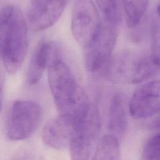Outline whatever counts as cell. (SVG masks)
I'll return each instance as SVG.
<instances>
[{
    "mask_svg": "<svg viewBox=\"0 0 160 160\" xmlns=\"http://www.w3.org/2000/svg\"><path fill=\"white\" fill-rule=\"evenodd\" d=\"M159 61V6L158 4L151 26V54Z\"/></svg>",
    "mask_w": 160,
    "mask_h": 160,
    "instance_id": "obj_17",
    "label": "cell"
},
{
    "mask_svg": "<svg viewBox=\"0 0 160 160\" xmlns=\"http://www.w3.org/2000/svg\"><path fill=\"white\" fill-rule=\"evenodd\" d=\"M149 0H122L123 8L129 28L139 25L146 11Z\"/></svg>",
    "mask_w": 160,
    "mask_h": 160,
    "instance_id": "obj_14",
    "label": "cell"
},
{
    "mask_svg": "<svg viewBox=\"0 0 160 160\" xmlns=\"http://www.w3.org/2000/svg\"><path fill=\"white\" fill-rule=\"evenodd\" d=\"M101 19L92 0H76L71 14V29L76 42L84 48L98 30Z\"/></svg>",
    "mask_w": 160,
    "mask_h": 160,
    "instance_id": "obj_7",
    "label": "cell"
},
{
    "mask_svg": "<svg viewBox=\"0 0 160 160\" xmlns=\"http://www.w3.org/2000/svg\"><path fill=\"white\" fill-rule=\"evenodd\" d=\"M28 14L32 30L39 31L55 24L62 14L68 0H29Z\"/></svg>",
    "mask_w": 160,
    "mask_h": 160,
    "instance_id": "obj_9",
    "label": "cell"
},
{
    "mask_svg": "<svg viewBox=\"0 0 160 160\" xmlns=\"http://www.w3.org/2000/svg\"><path fill=\"white\" fill-rule=\"evenodd\" d=\"M100 129L99 111L95 104L89 102L74 117L68 146L72 159L85 160L90 158L99 140Z\"/></svg>",
    "mask_w": 160,
    "mask_h": 160,
    "instance_id": "obj_3",
    "label": "cell"
},
{
    "mask_svg": "<svg viewBox=\"0 0 160 160\" xmlns=\"http://www.w3.org/2000/svg\"><path fill=\"white\" fill-rule=\"evenodd\" d=\"M13 9V6L8 5L0 10V55L2 39Z\"/></svg>",
    "mask_w": 160,
    "mask_h": 160,
    "instance_id": "obj_18",
    "label": "cell"
},
{
    "mask_svg": "<svg viewBox=\"0 0 160 160\" xmlns=\"http://www.w3.org/2000/svg\"><path fill=\"white\" fill-rule=\"evenodd\" d=\"M129 112L135 119H146L159 110V82L158 80L148 81L132 94L128 104Z\"/></svg>",
    "mask_w": 160,
    "mask_h": 160,
    "instance_id": "obj_8",
    "label": "cell"
},
{
    "mask_svg": "<svg viewBox=\"0 0 160 160\" xmlns=\"http://www.w3.org/2000/svg\"><path fill=\"white\" fill-rule=\"evenodd\" d=\"M42 114V109L36 102L28 100L14 102L7 119L8 138L16 141L31 136L39 126Z\"/></svg>",
    "mask_w": 160,
    "mask_h": 160,
    "instance_id": "obj_6",
    "label": "cell"
},
{
    "mask_svg": "<svg viewBox=\"0 0 160 160\" xmlns=\"http://www.w3.org/2000/svg\"><path fill=\"white\" fill-rule=\"evenodd\" d=\"M58 59H60V56L57 45L52 41H41L34 51L28 68V84H37L43 76L45 69Z\"/></svg>",
    "mask_w": 160,
    "mask_h": 160,
    "instance_id": "obj_11",
    "label": "cell"
},
{
    "mask_svg": "<svg viewBox=\"0 0 160 160\" xmlns=\"http://www.w3.org/2000/svg\"><path fill=\"white\" fill-rule=\"evenodd\" d=\"M128 111V104L124 94H115L110 101L108 126L109 134L118 139L122 138L127 131Z\"/></svg>",
    "mask_w": 160,
    "mask_h": 160,
    "instance_id": "obj_12",
    "label": "cell"
},
{
    "mask_svg": "<svg viewBox=\"0 0 160 160\" xmlns=\"http://www.w3.org/2000/svg\"><path fill=\"white\" fill-rule=\"evenodd\" d=\"M2 90L0 88V111L2 107Z\"/></svg>",
    "mask_w": 160,
    "mask_h": 160,
    "instance_id": "obj_19",
    "label": "cell"
},
{
    "mask_svg": "<svg viewBox=\"0 0 160 160\" xmlns=\"http://www.w3.org/2000/svg\"><path fill=\"white\" fill-rule=\"evenodd\" d=\"M95 2L100 10L102 20L120 26L121 17L118 0H95Z\"/></svg>",
    "mask_w": 160,
    "mask_h": 160,
    "instance_id": "obj_15",
    "label": "cell"
},
{
    "mask_svg": "<svg viewBox=\"0 0 160 160\" xmlns=\"http://www.w3.org/2000/svg\"><path fill=\"white\" fill-rule=\"evenodd\" d=\"M48 80L59 114L74 118L88 104L85 91L62 59H56L49 65Z\"/></svg>",
    "mask_w": 160,
    "mask_h": 160,
    "instance_id": "obj_1",
    "label": "cell"
},
{
    "mask_svg": "<svg viewBox=\"0 0 160 160\" xmlns=\"http://www.w3.org/2000/svg\"><path fill=\"white\" fill-rule=\"evenodd\" d=\"M74 118L59 114L46 122L42 131V139L48 147L62 149L68 147Z\"/></svg>",
    "mask_w": 160,
    "mask_h": 160,
    "instance_id": "obj_10",
    "label": "cell"
},
{
    "mask_svg": "<svg viewBox=\"0 0 160 160\" xmlns=\"http://www.w3.org/2000/svg\"><path fill=\"white\" fill-rule=\"evenodd\" d=\"M28 28L21 10L14 6L2 39L0 57L7 72L15 73L21 66L28 51Z\"/></svg>",
    "mask_w": 160,
    "mask_h": 160,
    "instance_id": "obj_4",
    "label": "cell"
},
{
    "mask_svg": "<svg viewBox=\"0 0 160 160\" xmlns=\"http://www.w3.org/2000/svg\"><path fill=\"white\" fill-rule=\"evenodd\" d=\"M93 159H119L121 156L119 139L111 134L101 137L96 144Z\"/></svg>",
    "mask_w": 160,
    "mask_h": 160,
    "instance_id": "obj_13",
    "label": "cell"
},
{
    "mask_svg": "<svg viewBox=\"0 0 160 160\" xmlns=\"http://www.w3.org/2000/svg\"><path fill=\"white\" fill-rule=\"evenodd\" d=\"M160 158V138L159 132L151 134L146 140L141 153L142 159L159 160Z\"/></svg>",
    "mask_w": 160,
    "mask_h": 160,
    "instance_id": "obj_16",
    "label": "cell"
},
{
    "mask_svg": "<svg viewBox=\"0 0 160 160\" xmlns=\"http://www.w3.org/2000/svg\"><path fill=\"white\" fill-rule=\"evenodd\" d=\"M159 61L151 55L124 52L110 58L102 69L109 80L119 83L138 84L148 80L159 71Z\"/></svg>",
    "mask_w": 160,
    "mask_h": 160,
    "instance_id": "obj_2",
    "label": "cell"
},
{
    "mask_svg": "<svg viewBox=\"0 0 160 160\" xmlns=\"http://www.w3.org/2000/svg\"><path fill=\"white\" fill-rule=\"evenodd\" d=\"M119 26L101 19L94 35L84 48L86 69L92 72L102 70L111 58L118 36Z\"/></svg>",
    "mask_w": 160,
    "mask_h": 160,
    "instance_id": "obj_5",
    "label": "cell"
}]
</instances>
